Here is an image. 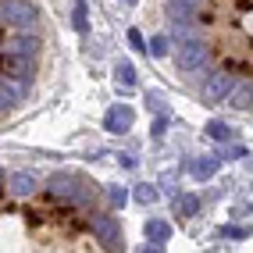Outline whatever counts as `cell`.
I'll use <instances>...</instances> for the list:
<instances>
[{
    "instance_id": "obj_1",
    "label": "cell",
    "mask_w": 253,
    "mask_h": 253,
    "mask_svg": "<svg viewBox=\"0 0 253 253\" xmlns=\"http://www.w3.org/2000/svg\"><path fill=\"white\" fill-rule=\"evenodd\" d=\"M4 253L11 250H122L111 196L68 168H4Z\"/></svg>"
},
{
    "instance_id": "obj_2",
    "label": "cell",
    "mask_w": 253,
    "mask_h": 253,
    "mask_svg": "<svg viewBox=\"0 0 253 253\" xmlns=\"http://www.w3.org/2000/svg\"><path fill=\"white\" fill-rule=\"evenodd\" d=\"M164 36L200 104L253 118V0H164Z\"/></svg>"
},
{
    "instance_id": "obj_3",
    "label": "cell",
    "mask_w": 253,
    "mask_h": 253,
    "mask_svg": "<svg viewBox=\"0 0 253 253\" xmlns=\"http://www.w3.org/2000/svg\"><path fill=\"white\" fill-rule=\"evenodd\" d=\"M50 46V25L36 0H4V125L32 96Z\"/></svg>"
},
{
    "instance_id": "obj_4",
    "label": "cell",
    "mask_w": 253,
    "mask_h": 253,
    "mask_svg": "<svg viewBox=\"0 0 253 253\" xmlns=\"http://www.w3.org/2000/svg\"><path fill=\"white\" fill-rule=\"evenodd\" d=\"M128 125H132V107H125V104L111 107L107 118H104V128H107V132H125Z\"/></svg>"
},
{
    "instance_id": "obj_5",
    "label": "cell",
    "mask_w": 253,
    "mask_h": 253,
    "mask_svg": "<svg viewBox=\"0 0 253 253\" xmlns=\"http://www.w3.org/2000/svg\"><path fill=\"white\" fill-rule=\"evenodd\" d=\"M146 239L161 246V243H168V239H171V228H168L164 221H150V225H146Z\"/></svg>"
},
{
    "instance_id": "obj_6",
    "label": "cell",
    "mask_w": 253,
    "mask_h": 253,
    "mask_svg": "<svg viewBox=\"0 0 253 253\" xmlns=\"http://www.w3.org/2000/svg\"><path fill=\"white\" fill-rule=\"evenodd\" d=\"M196 211H200V200H196V196H178V200H175V214H178V217H193Z\"/></svg>"
},
{
    "instance_id": "obj_7",
    "label": "cell",
    "mask_w": 253,
    "mask_h": 253,
    "mask_svg": "<svg viewBox=\"0 0 253 253\" xmlns=\"http://www.w3.org/2000/svg\"><path fill=\"white\" fill-rule=\"evenodd\" d=\"M207 136H211V139H221V143H225V139L232 136V128H228L225 122H207Z\"/></svg>"
},
{
    "instance_id": "obj_8",
    "label": "cell",
    "mask_w": 253,
    "mask_h": 253,
    "mask_svg": "<svg viewBox=\"0 0 253 253\" xmlns=\"http://www.w3.org/2000/svg\"><path fill=\"white\" fill-rule=\"evenodd\" d=\"M214 171H217V157H207V161H200V164L193 168V175H196V178H211Z\"/></svg>"
},
{
    "instance_id": "obj_9",
    "label": "cell",
    "mask_w": 253,
    "mask_h": 253,
    "mask_svg": "<svg viewBox=\"0 0 253 253\" xmlns=\"http://www.w3.org/2000/svg\"><path fill=\"white\" fill-rule=\"evenodd\" d=\"M136 200H139V204H154V200H157V189H154V185H139V189H136Z\"/></svg>"
},
{
    "instance_id": "obj_10",
    "label": "cell",
    "mask_w": 253,
    "mask_h": 253,
    "mask_svg": "<svg viewBox=\"0 0 253 253\" xmlns=\"http://www.w3.org/2000/svg\"><path fill=\"white\" fill-rule=\"evenodd\" d=\"M168 43H171L168 36H157V40H150V54H157V57H164V54H168Z\"/></svg>"
},
{
    "instance_id": "obj_11",
    "label": "cell",
    "mask_w": 253,
    "mask_h": 253,
    "mask_svg": "<svg viewBox=\"0 0 253 253\" xmlns=\"http://www.w3.org/2000/svg\"><path fill=\"white\" fill-rule=\"evenodd\" d=\"M118 82H125V86H132V82H136V72H132V64H122V68H118Z\"/></svg>"
},
{
    "instance_id": "obj_12",
    "label": "cell",
    "mask_w": 253,
    "mask_h": 253,
    "mask_svg": "<svg viewBox=\"0 0 253 253\" xmlns=\"http://www.w3.org/2000/svg\"><path fill=\"white\" fill-rule=\"evenodd\" d=\"M128 43H132V46H136V50H150V46H143V36H139V32H136V29H132V32H128Z\"/></svg>"
},
{
    "instance_id": "obj_13",
    "label": "cell",
    "mask_w": 253,
    "mask_h": 253,
    "mask_svg": "<svg viewBox=\"0 0 253 253\" xmlns=\"http://www.w3.org/2000/svg\"><path fill=\"white\" fill-rule=\"evenodd\" d=\"M111 204L122 207V204H125V189H114V193H111Z\"/></svg>"
}]
</instances>
